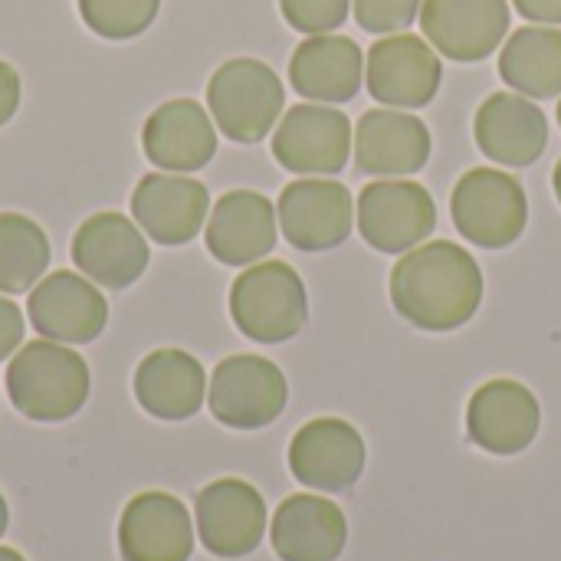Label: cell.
Segmentation results:
<instances>
[{
	"instance_id": "5",
	"label": "cell",
	"mask_w": 561,
	"mask_h": 561,
	"mask_svg": "<svg viewBox=\"0 0 561 561\" xmlns=\"http://www.w3.org/2000/svg\"><path fill=\"white\" fill-rule=\"evenodd\" d=\"M450 214L467 243L503 250L523 237L529 224V201L510 171L473 168L457 181L450 194Z\"/></svg>"
},
{
	"instance_id": "36",
	"label": "cell",
	"mask_w": 561,
	"mask_h": 561,
	"mask_svg": "<svg viewBox=\"0 0 561 561\" xmlns=\"http://www.w3.org/2000/svg\"><path fill=\"white\" fill-rule=\"evenodd\" d=\"M552 187H556V197H559L561 204V158L559 164H556V171H552Z\"/></svg>"
},
{
	"instance_id": "20",
	"label": "cell",
	"mask_w": 561,
	"mask_h": 561,
	"mask_svg": "<svg viewBox=\"0 0 561 561\" xmlns=\"http://www.w3.org/2000/svg\"><path fill=\"white\" fill-rule=\"evenodd\" d=\"M473 138L480 151L506 168H529L549 145V118L519 92H493L473 118Z\"/></svg>"
},
{
	"instance_id": "17",
	"label": "cell",
	"mask_w": 561,
	"mask_h": 561,
	"mask_svg": "<svg viewBox=\"0 0 561 561\" xmlns=\"http://www.w3.org/2000/svg\"><path fill=\"white\" fill-rule=\"evenodd\" d=\"M122 561H187L194 552V523L187 506L161 490L128 500L118 519Z\"/></svg>"
},
{
	"instance_id": "29",
	"label": "cell",
	"mask_w": 561,
	"mask_h": 561,
	"mask_svg": "<svg viewBox=\"0 0 561 561\" xmlns=\"http://www.w3.org/2000/svg\"><path fill=\"white\" fill-rule=\"evenodd\" d=\"M286 23L306 36L335 33L352 10V0H279Z\"/></svg>"
},
{
	"instance_id": "33",
	"label": "cell",
	"mask_w": 561,
	"mask_h": 561,
	"mask_svg": "<svg viewBox=\"0 0 561 561\" xmlns=\"http://www.w3.org/2000/svg\"><path fill=\"white\" fill-rule=\"evenodd\" d=\"M519 16L539 26H561V0H513Z\"/></svg>"
},
{
	"instance_id": "4",
	"label": "cell",
	"mask_w": 561,
	"mask_h": 561,
	"mask_svg": "<svg viewBox=\"0 0 561 561\" xmlns=\"http://www.w3.org/2000/svg\"><path fill=\"white\" fill-rule=\"evenodd\" d=\"M286 92L273 66L253 56L227 59L207 82V108L214 125L237 145L263 141L279 122Z\"/></svg>"
},
{
	"instance_id": "9",
	"label": "cell",
	"mask_w": 561,
	"mask_h": 561,
	"mask_svg": "<svg viewBox=\"0 0 561 561\" xmlns=\"http://www.w3.org/2000/svg\"><path fill=\"white\" fill-rule=\"evenodd\" d=\"M352 122L345 112L322 102L293 105L273 131V158L306 178H329L348 164Z\"/></svg>"
},
{
	"instance_id": "8",
	"label": "cell",
	"mask_w": 561,
	"mask_h": 561,
	"mask_svg": "<svg viewBox=\"0 0 561 561\" xmlns=\"http://www.w3.org/2000/svg\"><path fill=\"white\" fill-rule=\"evenodd\" d=\"M444 79L440 53L414 33H391L371 43L365 56V85L388 108H424Z\"/></svg>"
},
{
	"instance_id": "35",
	"label": "cell",
	"mask_w": 561,
	"mask_h": 561,
	"mask_svg": "<svg viewBox=\"0 0 561 561\" xmlns=\"http://www.w3.org/2000/svg\"><path fill=\"white\" fill-rule=\"evenodd\" d=\"M0 561H26L20 552H13V549H7V546H0Z\"/></svg>"
},
{
	"instance_id": "28",
	"label": "cell",
	"mask_w": 561,
	"mask_h": 561,
	"mask_svg": "<svg viewBox=\"0 0 561 561\" xmlns=\"http://www.w3.org/2000/svg\"><path fill=\"white\" fill-rule=\"evenodd\" d=\"M161 10V0H79L82 23L102 39H131L145 33Z\"/></svg>"
},
{
	"instance_id": "7",
	"label": "cell",
	"mask_w": 561,
	"mask_h": 561,
	"mask_svg": "<svg viewBox=\"0 0 561 561\" xmlns=\"http://www.w3.org/2000/svg\"><path fill=\"white\" fill-rule=\"evenodd\" d=\"M289 401L286 375L263 355H230L224 358L207 388L210 414L233 431L270 427Z\"/></svg>"
},
{
	"instance_id": "30",
	"label": "cell",
	"mask_w": 561,
	"mask_h": 561,
	"mask_svg": "<svg viewBox=\"0 0 561 561\" xmlns=\"http://www.w3.org/2000/svg\"><path fill=\"white\" fill-rule=\"evenodd\" d=\"M424 0H352L355 23L368 33H404L421 16Z\"/></svg>"
},
{
	"instance_id": "26",
	"label": "cell",
	"mask_w": 561,
	"mask_h": 561,
	"mask_svg": "<svg viewBox=\"0 0 561 561\" xmlns=\"http://www.w3.org/2000/svg\"><path fill=\"white\" fill-rule=\"evenodd\" d=\"M503 82L526 99L561 95V30L559 26H523L513 30L500 49Z\"/></svg>"
},
{
	"instance_id": "12",
	"label": "cell",
	"mask_w": 561,
	"mask_h": 561,
	"mask_svg": "<svg viewBox=\"0 0 561 561\" xmlns=\"http://www.w3.org/2000/svg\"><path fill=\"white\" fill-rule=\"evenodd\" d=\"M417 20L424 39L454 62H480L510 36L506 0H424Z\"/></svg>"
},
{
	"instance_id": "27",
	"label": "cell",
	"mask_w": 561,
	"mask_h": 561,
	"mask_svg": "<svg viewBox=\"0 0 561 561\" xmlns=\"http://www.w3.org/2000/svg\"><path fill=\"white\" fill-rule=\"evenodd\" d=\"M49 270V240L23 214H0V293H23Z\"/></svg>"
},
{
	"instance_id": "16",
	"label": "cell",
	"mask_w": 561,
	"mask_h": 561,
	"mask_svg": "<svg viewBox=\"0 0 561 561\" xmlns=\"http://www.w3.org/2000/svg\"><path fill=\"white\" fill-rule=\"evenodd\" d=\"M72 263L82 276L99 283L102 289L131 286L151 260L148 240L141 230L115 210L92 214L79 224L72 237Z\"/></svg>"
},
{
	"instance_id": "25",
	"label": "cell",
	"mask_w": 561,
	"mask_h": 561,
	"mask_svg": "<svg viewBox=\"0 0 561 561\" xmlns=\"http://www.w3.org/2000/svg\"><path fill=\"white\" fill-rule=\"evenodd\" d=\"M135 398L145 414L158 421H187L204 408V365L181 348H158L141 358L135 371Z\"/></svg>"
},
{
	"instance_id": "22",
	"label": "cell",
	"mask_w": 561,
	"mask_h": 561,
	"mask_svg": "<svg viewBox=\"0 0 561 561\" xmlns=\"http://www.w3.org/2000/svg\"><path fill=\"white\" fill-rule=\"evenodd\" d=\"M279 217L260 191H227L207 217V250L224 266H253L276 247Z\"/></svg>"
},
{
	"instance_id": "32",
	"label": "cell",
	"mask_w": 561,
	"mask_h": 561,
	"mask_svg": "<svg viewBox=\"0 0 561 561\" xmlns=\"http://www.w3.org/2000/svg\"><path fill=\"white\" fill-rule=\"evenodd\" d=\"M20 108V76L10 62L0 59V125H7Z\"/></svg>"
},
{
	"instance_id": "1",
	"label": "cell",
	"mask_w": 561,
	"mask_h": 561,
	"mask_svg": "<svg viewBox=\"0 0 561 561\" xmlns=\"http://www.w3.org/2000/svg\"><path fill=\"white\" fill-rule=\"evenodd\" d=\"M391 302L404 322L424 332L467 325L483 302V270L477 256L450 240L421 243L391 266Z\"/></svg>"
},
{
	"instance_id": "19",
	"label": "cell",
	"mask_w": 561,
	"mask_h": 561,
	"mask_svg": "<svg viewBox=\"0 0 561 561\" xmlns=\"http://www.w3.org/2000/svg\"><path fill=\"white\" fill-rule=\"evenodd\" d=\"M210 194L201 181L184 174H145L131 194L135 224L161 247L191 243L207 220Z\"/></svg>"
},
{
	"instance_id": "37",
	"label": "cell",
	"mask_w": 561,
	"mask_h": 561,
	"mask_svg": "<svg viewBox=\"0 0 561 561\" xmlns=\"http://www.w3.org/2000/svg\"><path fill=\"white\" fill-rule=\"evenodd\" d=\"M556 115H559V125H561V99H559V108H556Z\"/></svg>"
},
{
	"instance_id": "24",
	"label": "cell",
	"mask_w": 561,
	"mask_h": 561,
	"mask_svg": "<svg viewBox=\"0 0 561 561\" xmlns=\"http://www.w3.org/2000/svg\"><path fill=\"white\" fill-rule=\"evenodd\" d=\"M270 542L279 561H339L348 542V523L332 500L296 493L273 513Z\"/></svg>"
},
{
	"instance_id": "6",
	"label": "cell",
	"mask_w": 561,
	"mask_h": 561,
	"mask_svg": "<svg viewBox=\"0 0 561 561\" xmlns=\"http://www.w3.org/2000/svg\"><path fill=\"white\" fill-rule=\"evenodd\" d=\"M355 224L365 243L378 253H408L434 233L437 204L417 181L378 178L362 187L355 201Z\"/></svg>"
},
{
	"instance_id": "21",
	"label": "cell",
	"mask_w": 561,
	"mask_h": 561,
	"mask_svg": "<svg viewBox=\"0 0 561 561\" xmlns=\"http://www.w3.org/2000/svg\"><path fill=\"white\" fill-rule=\"evenodd\" d=\"M141 148L148 161L161 171H201L217 154V128L201 102L171 99L148 115L141 128Z\"/></svg>"
},
{
	"instance_id": "18",
	"label": "cell",
	"mask_w": 561,
	"mask_h": 561,
	"mask_svg": "<svg viewBox=\"0 0 561 561\" xmlns=\"http://www.w3.org/2000/svg\"><path fill=\"white\" fill-rule=\"evenodd\" d=\"M355 164L375 178H408L431 161V128L404 108H371L358 118Z\"/></svg>"
},
{
	"instance_id": "2",
	"label": "cell",
	"mask_w": 561,
	"mask_h": 561,
	"mask_svg": "<svg viewBox=\"0 0 561 561\" xmlns=\"http://www.w3.org/2000/svg\"><path fill=\"white\" fill-rule=\"evenodd\" d=\"M7 394L26 421L62 424L89 398V365L76 348L59 342H23L7 368Z\"/></svg>"
},
{
	"instance_id": "10",
	"label": "cell",
	"mask_w": 561,
	"mask_h": 561,
	"mask_svg": "<svg viewBox=\"0 0 561 561\" xmlns=\"http://www.w3.org/2000/svg\"><path fill=\"white\" fill-rule=\"evenodd\" d=\"M283 237L306 253L335 250L352 237L355 204L352 191L329 178H299L283 187L276 204Z\"/></svg>"
},
{
	"instance_id": "15",
	"label": "cell",
	"mask_w": 561,
	"mask_h": 561,
	"mask_svg": "<svg viewBox=\"0 0 561 561\" xmlns=\"http://www.w3.org/2000/svg\"><path fill=\"white\" fill-rule=\"evenodd\" d=\"M542 427V408L536 394L510 378L486 381L467 404L470 440L493 457H516L533 447Z\"/></svg>"
},
{
	"instance_id": "23",
	"label": "cell",
	"mask_w": 561,
	"mask_h": 561,
	"mask_svg": "<svg viewBox=\"0 0 561 561\" xmlns=\"http://www.w3.org/2000/svg\"><path fill=\"white\" fill-rule=\"evenodd\" d=\"M289 82L309 102H322V105L352 102L365 82V53L352 36H339V33L306 36L293 49Z\"/></svg>"
},
{
	"instance_id": "3",
	"label": "cell",
	"mask_w": 561,
	"mask_h": 561,
	"mask_svg": "<svg viewBox=\"0 0 561 561\" xmlns=\"http://www.w3.org/2000/svg\"><path fill=\"white\" fill-rule=\"evenodd\" d=\"M233 325L260 345H279L302 332L309 296L302 276L283 260H260L247 266L230 286Z\"/></svg>"
},
{
	"instance_id": "11",
	"label": "cell",
	"mask_w": 561,
	"mask_h": 561,
	"mask_svg": "<svg viewBox=\"0 0 561 561\" xmlns=\"http://www.w3.org/2000/svg\"><path fill=\"white\" fill-rule=\"evenodd\" d=\"M26 316L43 339L59 345H85L102 335L108 322V302L89 276L56 270L33 286Z\"/></svg>"
},
{
	"instance_id": "31",
	"label": "cell",
	"mask_w": 561,
	"mask_h": 561,
	"mask_svg": "<svg viewBox=\"0 0 561 561\" xmlns=\"http://www.w3.org/2000/svg\"><path fill=\"white\" fill-rule=\"evenodd\" d=\"M23 332H26V322H23L20 306L0 296V362L16 355V348L23 345Z\"/></svg>"
},
{
	"instance_id": "34",
	"label": "cell",
	"mask_w": 561,
	"mask_h": 561,
	"mask_svg": "<svg viewBox=\"0 0 561 561\" xmlns=\"http://www.w3.org/2000/svg\"><path fill=\"white\" fill-rule=\"evenodd\" d=\"M7 523H10V513H7V500H3V493H0V536L7 533Z\"/></svg>"
},
{
	"instance_id": "14",
	"label": "cell",
	"mask_w": 561,
	"mask_h": 561,
	"mask_svg": "<svg viewBox=\"0 0 561 561\" xmlns=\"http://www.w3.org/2000/svg\"><path fill=\"white\" fill-rule=\"evenodd\" d=\"M293 477L319 493H345L362 480L365 440L342 417H316L302 424L289 444Z\"/></svg>"
},
{
	"instance_id": "13",
	"label": "cell",
	"mask_w": 561,
	"mask_h": 561,
	"mask_svg": "<svg viewBox=\"0 0 561 561\" xmlns=\"http://www.w3.org/2000/svg\"><path fill=\"white\" fill-rule=\"evenodd\" d=\"M194 523L210 556L243 559L266 536V503L247 480H217L197 493Z\"/></svg>"
}]
</instances>
